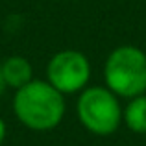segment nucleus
<instances>
[{"instance_id": "1", "label": "nucleus", "mask_w": 146, "mask_h": 146, "mask_svg": "<svg viewBox=\"0 0 146 146\" xmlns=\"http://www.w3.org/2000/svg\"><path fill=\"white\" fill-rule=\"evenodd\" d=\"M13 113L33 131H50L65 117V94L44 80H32L15 91Z\"/></svg>"}, {"instance_id": "2", "label": "nucleus", "mask_w": 146, "mask_h": 146, "mask_svg": "<svg viewBox=\"0 0 146 146\" xmlns=\"http://www.w3.org/2000/svg\"><path fill=\"white\" fill-rule=\"evenodd\" d=\"M106 87L118 98H133L146 93V54L139 46L122 44L111 50L104 65Z\"/></svg>"}, {"instance_id": "3", "label": "nucleus", "mask_w": 146, "mask_h": 146, "mask_svg": "<svg viewBox=\"0 0 146 146\" xmlns=\"http://www.w3.org/2000/svg\"><path fill=\"white\" fill-rule=\"evenodd\" d=\"M78 118L89 133L106 137L122 124V106L118 96L106 85H87L76 104Z\"/></svg>"}, {"instance_id": "4", "label": "nucleus", "mask_w": 146, "mask_h": 146, "mask_svg": "<svg viewBox=\"0 0 146 146\" xmlns=\"http://www.w3.org/2000/svg\"><path fill=\"white\" fill-rule=\"evenodd\" d=\"M91 80V63L80 50H61L46 65V82L61 94L82 93Z\"/></svg>"}, {"instance_id": "5", "label": "nucleus", "mask_w": 146, "mask_h": 146, "mask_svg": "<svg viewBox=\"0 0 146 146\" xmlns=\"http://www.w3.org/2000/svg\"><path fill=\"white\" fill-rule=\"evenodd\" d=\"M4 82L11 89H21L33 80V67L24 56H9L0 65Z\"/></svg>"}, {"instance_id": "6", "label": "nucleus", "mask_w": 146, "mask_h": 146, "mask_svg": "<svg viewBox=\"0 0 146 146\" xmlns=\"http://www.w3.org/2000/svg\"><path fill=\"white\" fill-rule=\"evenodd\" d=\"M122 122L133 133H146V94L129 98L122 109Z\"/></svg>"}, {"instance_id": "7", "label": "nucleus", "mask_w": 146, "mask_h": 146, "mask_svg": "<svg viewBox=\"0 0 146 146\" xmlns=\"http://www.w3.org/2000/svg\"><path fill=\"white\" fill-rule=\"evenodd\" d=\"M4 139H6V122L0 118V144L4 143Z\"/></svg>"}, {"instance_id": "8", "label": "nucleus", "mask_w": 146, "mask_h": 146, "mask_svg": "<svg viewBox=\"0 0 146 146\" xmlns=\"http://www.w3.org/2000/svg\"><path fill=\"white\" fill-rule=\"evenodd\" d=\"M7 89V85H6V82H4V76H2V70H0V96H2V93Z\"/></svg>"}]
</instances>
